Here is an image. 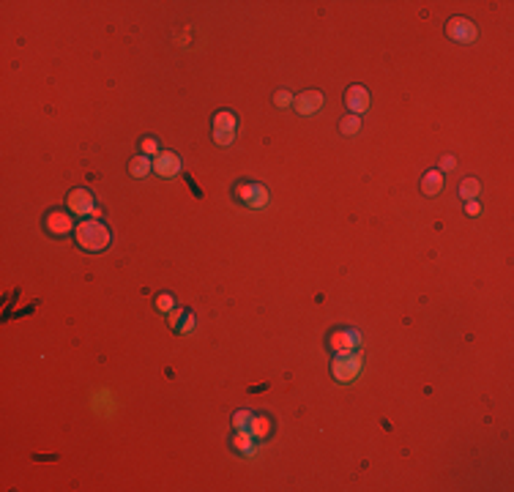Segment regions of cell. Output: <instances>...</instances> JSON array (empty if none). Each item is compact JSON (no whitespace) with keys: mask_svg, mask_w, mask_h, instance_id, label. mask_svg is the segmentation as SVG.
I'll use <instances>...</instances> for the list:
<instances>
[{"mask_svg":"<svg viewBox=\"0 0 514 492\" xmlns=\"http://www.w3.org/2000/svg\"><path fill=\"white\" fill-rule=\"evenodd\" d=\"M74 244L79 252L102 254L112 246V230L99 219H82L77 221V230H74Z\"/></svg>","mask_w":514,"mask_h":492,"instance_id":"obj_1","label":"cell"},{"mask_svg":"<svg viewBox=\"0 0 514 492\" xmlns=\"http://www.w3.org/2000/svg\"><path fill=\"white\" fill-rule=\"evenodd\" d=\"M230 195L241 208H249V211H263L268 205V189L252 178H238L230 186Z\"/></svg>","mask_w":514,"mask_h":492,"instance_id":"obj_2","label":"cell"},{"mask_svg":"<svg viewBox=\"0 0 514 492\" xmlns=\"http://www.w3.org/2000/svg\"><path fill=\"white\" fill-rule=\"evenodd\" d=\"M364 369V356L361 350H345V353H334L331 358V377L339 386H350L356 383Z\"/></svg>","mask_w":514,"mask_h":492,"instance_id":"obj_3","label":"cell"},{"mask_svg":"<svg viewBox=\"0 0 514 492\" xmlns=\"http://www.w3.org/2000/svg\"><path fill=\"white\" fill-rule=\"evenodd\" d=\"M41 227H44V233L50 235V238H66V235H74V230H77V221L72 216V211L69 208H50L47 214H44V219H41Z\"/></svg>","mask_w":514,"mask_h":492,"instance_id":"obj_4","label":"cell"},{"mask_svg":"<svg viewBox=\"0 0 514 492\" xmlns=\"http://www.w3.org/2000/svg\"><path fill=\"white\" fill-rule=\"evenodd\" d=\"M211 134L216 145H230L238 134V115L232 110H216L211 118Z\"/></svg>","mask_w":514,"mask_h":492,"instance_id":"obj_5","label":"cell"},{"mask_svg":"<svg viewBox=\"0 0 514 492\" xmlns=\"http://www.w3.org/2000/svg\"><path fill=\"white\" fill-rule=\"evenodd\" d=\"M361 331L353 325H336L326 337V347L331 353H345V350H361Z\"/></svg>","mask_w":514,"mask_h":492,"instance_id":"obj_6","label":"cell"},{"mask_svg":"<svg viewBox=\"0 0 514 492\" xmlns=\"http://www.w3.org/2000/svg\"><path fill=\"white\" fill-rule=\"evenodd\" d=\"M446 39L449 41H454V44H473L476 39H479V27L473 20H468V17H452V20H446Z\"/></svg>","mask_w":514,"mask_h":492,"instance_id":"obj_7","label":"cell"},{"mask_svg":"<svg viewBox=\"0 0 514 492\" xmlns=\"http://www.w3.org/2000/svg\"><path fill=\"white\" fill-rule=\"evenodd\" d=\"M66 208L74 214V216H88V214H96V197L91 189L77 186L66 195Z\"/></svg>","mask_w":514,"mask_h":492,"instance_id":"obj_8","label":"cell"},{"mask_svg":"<svg viewBox=\"0 0 514 492\" xmlns=\"http://www.w3.org/2000/svg\"><path fill=\"white\" fill-rule=\"evenodd\" d=\"M342 101H345L348 112H353V115H364V112L369 110V104H372V96H369L367 85H350V88H345Z\"/></svg>","mask_w":514,"mask_h":492,"instance_id":"obj_9","label":"cell"},{"mask_svg":"<svg viewBox=\"0 0 514 492\" xmlns=\"http://www.w3.org/2000/svg\"><path fill=\"white\" fill-rule=\"evenodd\" d=\"M167 323H170V328H173V334H178V337H186V334H192L195 331V325H197V320H195V312L192 309H186V306H176L170 315H167Z\"/></svg>","mask_w":514,"mask_h":492,"instance_id":"obj_10","label":"cell"},{"mask_svg":"<svg viewBox=\"0 0 514 492\" xmlns=\"http://www.w3.org/2000/svg\"><path fill=\"white\" fill-rule=\"evenodd\" d=\"M154 172L159 178H176L180 172V156L176 150H159L154 156Z\"/></svg>","mask_w":514,"mask_h":492,"instance_id":"obj_11","label":"cell"},{"mask_svg":"<svg viewBox=\"0 0 514 492\" xmlns=\"http://www.w3.org/2000/svg\"><path fill=\"white\" fill-rule=\"evenodd\" d=\"M323 104H326V96H323L320 91H304V93H298V96L293 98L296 112L304 115V118H312Z\"/></svg>","mask_w":514,"mask_h":492,"instance_id":"obj_12","label":"cell"},{"mask_svg":"<svg viewBox=\"0 0 514 492\" xmlns=\"http://www.w3.org/2000/svg\"><path fill=\"white\" fill-rule=\"evenodd\" d=\"M252 435H255L257 441H268L271 435H274V429H277V421L271 413H265V410H260V413H252V421H249V427H246Z\"/></svg>","mask_w":514,"mask_h":492,"instance_id":"obj_13","label":"cell"},{"mask_svg":"<svg viewBox=\"0 0 514 492\" xmlns=\"http://www.w3.org/2000/svg\"><path fill=\"white\" fill-rule=\"evenodd\" d=\"M257 438L249 432V429H235V435L230 438V448L241 457H252L257 451Z\"/></svg>","mask_w":514,"mask_h":492,"instance_id":"obj_14","label":"cell"},{"mask_svg":"<svg viewBox=\"0 0 514 492\" xmlns=\"http://www.w3.org/2000/svg\"><path fill=\"white\" fill-rule=\"evenodd\" d=\"M443 192V172L440 170H427L421 175V195L424 197H437Z\"/></svg>","mask_w":514,"mask_h":492,"instance_id":"obj_15","label":"cell"},{"mask_svg":"<svg viewBox=\"0 0 514 492\" xmlns=\"http://www.w3.org/2000/svg\"><path fill=\"white\" fill-rule=\"evenodd\" d=\"M151 172H154V159H151V156L137 153V156L128 162V175H131V178H148Z\"/></svg>","mask_w":514,"mask_h":492,"instance_id":"obj_16","label":"cell"},{"mask_svg":"<svg viewBox=\"0 0 514 492\" xmlns=\"http://www.w3.org/2000/svg\"><path fill=\"white\" fill-rule=\"evenodd\" d=\"M479 195H482V181L479 178H473V175H468V178H463V183H460V200H479Z\"/></svg>","mask_w":514,"mask_h":492,"instance_id":"obj_17","label":"cell"},{"mask_svg":"<svg viewBox=\"0 0 514 492\" xmlns=\"http://www.w3.org/2000/svg\"><path fill=\"white\" fill-rule=\"evenodd\" d=\"M361 131V115H342V121H339V134L342 137H356Z\"/></svg>","mask_w":514,"mask_h":492,"instance_id":"obj_18","label":"cell"},{"mask_svg":"<svg viewBox=\"0 0 514 492\" xmlns=\"http://www.w3.org/2000/svg\"><path fill=\"white\" fill-rule=\"evenodd\" d=\"M154 306H156V312H159L162 318H167V315H170V312L178 306V301H176V295H173V293H159L154 298Z\"/></svg>","mask_w":514,"mask_h":492,"instance_id":"obj_19","label":"cell"},{"mask_svg":"<svg viewBox=\"0 0 514 492\" xmlns=\"http://www.w3.org/2000/svg\"><path fill=\"white\" fill-rule=\"evenodd\" d=\"M159 150H162V148H159V140H156L154 134H145V137L140 140V153H143V156H151V159H154Z\"/></svg>","mask_w":514,"mask_h":492,"instance_id":"obj_20","label":"cell"},{"mask_svg":"<svg viewBox=\"0 0 514 492\" xmlns=\"http://www.w3.org/2000/svg\"><path fill=\"white\" fill-rule=\"evenodd\" d=\"M249 421H252V410H246V408L232 413V427H235V429H246Z\"/></svg>","mask_w":514,"mask_h":492,"instance_id":"obj_21","label":"cell"},{"mask_svg":"<svg viewBox=\"0 0 514 492\" xmlns=\"http://www.w3.org/2000/svg\"><path fill=\"white\" fill-rule=\"evenodd\" d=\"M271 101H274V107L284 110V107H290V104H293V93H290V91H277Z\"/></svg>","mask_w":514,"mask_h":492,"instance_id":"obj_22","label":"cell"},{"mask_svg":"<svg viewBox=\"0 0 514 492\" xmlns=\"http://www.w3.org/2000/svg\"><path fill=\"white\" fill-rule=\"evenodd\" d=\"M465 214H468V216H479V214H482V202H479V200H468V202H465Z\"/></svg>","mask_w":514,"mask_h":492,"instance_id":"obj_23","label":"cell"},{"mask_svg":"<svg viewBox=\"0 0 514 492\" xmlns=\"http://www.w3.org/2000/svg\"><path fill=\"white\" fill-rule=\"evenodd\" d=\"M454 164H457V159H454V156H443V159H440V172L454 170Z\"/></svg>","mask_w":514,"mask_h":492,"instance_id":"obj_24","label":"cell"},{"mask_svg":"<svg viewBox=\"0 0 514 492\" xmlns=\"http://www.w3.org/2000/svg\"><path fill=\"white\" fill-rule=\"evenodd\" d=\"M268 389V383H260V386H249V394H257V391H265Z\"/></svg>","mask_w":514,"mask_h":492,"instance_id":"obj_25","label":"cell"}]
</instances>
